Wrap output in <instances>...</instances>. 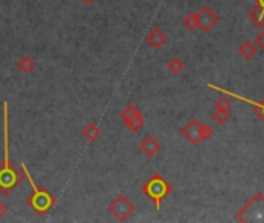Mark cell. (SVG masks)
Listing matches in <instances>:
<instances>
[{
	"label": "cell",
	"instance_id": "7c38bea8",
	"mask_svg": "<svg viewBox=\"0 0 264 223\" xmlns=\"http://www.w3.org/2000/svg\"><path fill=\"white\" fill-rule=\"evenodd\" d=\"M82 138L88 143H95L101 138V129L96 123H86L82 129Z\"/></svg>",
	"mask_w": 264,
	"mask_h": 223
},
{
	"label": "cell",
	"instance_id": "8fae6325",
	"mask_svg": "<svg viewBox=\"0 0 264 223\" xmlns=\"http://www.w3.org/2000/svg\"><path fill=\"white\" fill-rule=\"evenodd\" d=\"M167 40H168V36H167L159 27H155V28L145 36V42H147L151 48H155V50L162 48V47L167 44Z\"/></svg>",
	"mask_w": 264,
	"mask_h": 223
},
{
	"label": "cell",
	"instance_id": "d6986e66",
	"mask_svg": "<svg viewBox=\"0 0 264 223\" xmlns=\"http://www.w3.org/2000/svg\"><path fill=\"white\" fill-rule=\"evenodd\" d=\"M215 109H221V110H227L230 112L232 110V99L230 96H221L215 101Z\"/></svg>",
	"mask_w": 264,
	"mask_h": 223
},
{
	"label": "cell",
	"instance_id": "52a82bcc",
	"mask_svg": "<svg viewBox=\"0 0 264 223\" xmlns=\"http://www.w3.org/2000/svg\"><path fill=\"white\" fill-rule=\"evenodd\" d=\"M121 119L124 121V124L127 126V129L131 133H138L145 126V118H144L141 109L133 103H130L124 107V110L121 112Z\"/></svg>",
	"mask_w": 264,
	"mask_h": 223
},
{
	"label": "cell",
	"instance_id": "ac0fdd59",
	"mask_svg": "<svg viewBox=\"0 0 264 223\" xmlns=\"http://www.w3.org/2000/svg\"><path fill=\"white\" fill-rule=\"evenodd\" d=\"M229 116H230V113L227 110H221V109H215V112L212 113V119L219 126L226 124L229 121Z\"/></svg>",
	"mask_w": 264,
	"mask_h": 223
},
{
	"label": "cell",
	"instance_id": "44dd1931",
	"mask_svg": "<svg viewBox=\"0 0 264 223\" xmlns=\"http://www.w3.org/2000/svg\"><path fill=\"white\" fill-rule=\"evenodd\" d=\"M8 211H10L8 206H7L2 200H0V220H2V218L8 214Z\"/></svg>",
	"mask_w": 264,
	"mask_h": 223
},
{
	"label": "cell",
	"instance_id": "9c48e42d",
	"mask_svg": "<svg viewBox=\"0 0 264 223\" xmlns=\"http://www.w3.org/2000/svg\"><path fill=\"white\" fill-rule=\"evenodd\" d=\"M196 16H198V28L203 33L212 31L216 27V24L219 22V16L210 7H207V5L201 7L200 11L196 13Z\"/></svg>",
	"mask_w": 264,
	"mask_h": 223
},
{
	"label": "cell",
	"instance_id": "5b68a950",
	"mask_svg": "<svg viewBox=\"0 0 264 223\" xmlns=\"http://www.w3.org/2000/svg\"><path fill=\"white\" fill-rule=\"evenodd\" d=\"M246 214H252V217H249L247 221H264V194L262 192H256L236 214H235V220L241 221V218Z\"/></svg>",
	"mask_w": 264,
	"mask_h": 223
},
{
	"label": "cell",
	"instance_id": "e0dca14e",
	"mask_svg": "<svg viewBox=\"0 0 264 223\" xmlns=\"http://www.w3.org/2000/svg\"><path fill=\"white\" fill-rule=\"evenodd\" d=\"M183 27L189 31L198 30V16L196 13H187L183 19Z\"/></svg>",
	"mask_w": 264,
	"mask_h": 223
},
{
	"label": "cell",
	"instance_id": "ffe728a7",
	"mask_svg": "<svg viewBox=\"0 0 264 223\" xmlns=\"http://www.w3.org/2000/svg\"><path fill=\"white\" fill-rule=\"evenodd\" d=\"M255 44H256L258 50L264 51V28H262L256 36H255Z\"/></svg>",
	"mask_w": 264,
	"mask_h": 223
},
{
	"label": "cell",
	"instance_id": "2e32d148",
	"mask_svg": "<svg viewBox=\"0 0 264 223\" xmlns=\"http://www.w3.org/2000/svg\"><path fill=\"white\" fill-rule=\"evenodd\" d=\"M17 68L20 73L24 74H30L34 68H36V60L31 57V56H22L19 60H17Z\"/></svg>",
	"mask_w": 264,
	"mask_h": 223
},
{
	"label": "cell",
	"instance_id": "ba28073f",
	"mask_svg": "<svg viewBox=\"0 0 264 223\" xmlns=\"http://www.w3.org/2000/svg\"><path fill=\"white\" fill-rule=\"evenodd\" d=\"M207 87H209V89H212V90H215V92L224 93V95H227V96H230V98L241 99L243 103L249 104V106L255 110V115H256V116L264 123V98L258 103V101H252V99H249V98H246V96H241V95L232 93V92H229V90H226V89H223V87H219V86H215V84H212V83H209V84H207Z\"/></svg>",
	"mask_w": 264,
	"mask_h": 223
},
{
	"label": "cell",
	"instance_id": "7402d4cb",
	"mask_svg": "<svg viewBox=\"0 0 264 223\" xmlns=\"http://www.w3.org/2000/svg\"><path fill=\"white\" fill-rule=\"evenodd\" d=\"M80 2L85 4V5H93V4L96 2V0H80Z\"/></svg>",
	"mask_w": 264,
	"mask_h": 223
},
{
	"label": "cell",
	"instance_id": "277c9868",
	"mask_svg": "<svg viewBox=\"0 0 264 223\" xmlns=\"http://www.w3.org/2000/svg\"><path fill=\"white\" fill-rule=\"evenodd\" d=\"M215 130L209 124H203L196 118H192L186 126L181 127V135L192 146H198L201 141H209L213 136Z\"/></svg>",
	"mask_w": 264,
	"mask_h": 223
},
{
	"label": "cell",
	"instance_id": "7a4b0ae2",
	"mask_svg": "<svg viewBox=\"0 0 264 223\" xmlns=\"http://www.w3.org/2000/svg\"><path fill=\"white\" fill-rule=\"evenodd\" d=\"M22 171L25 174V178L30 181L31 188H33V192L25 198V203L39 215V217H45L56 205H57V197L45 186L42 185H36L34 178L31 177L30 171H28V166L27 163H22Z\"/></svg>",
	"mask_w": 264,
	"mask_h": 223
},
{
	"label": "cell",
	"instance_id": "603a6c76",
	"mask_svg": "<svg viewBox=\"0 0 264 223\" xmlns=\"http://www.w3.org/2000/svg\"><path fill=\"white\" fill-rule=\"evenodd\" d=\"M255 5H258V7H262V8H264V0H255Z\"/></svg>",
	"mask_w": 264,
	"mask_h": 223
},
{
	"label": "cell",
	"instance_id": "9a60e30c",
	"mask_svg": "<svg viewBox=\"0 0 264 223\" xmlns=\"http://www.w3.org/2000/svg\"><path fill=\"white\" fill-rule=\"evenodd\" d=\"M184 68H186V64H184V60H183L181 57H178V56L170 57V59L167 60V70H168L170 74H173V76H176V74L183 73Z\"/></svg>",
	"mask_w": 264,
	"mask_h": 223
},
{
	"label": "cell",
	"instance_id": "6da1fadb",
	"mask_svg": "<svg viewBox=\"0 0 264 223\" xmlns=\"http://www.w3.org/2000/svg\"><path fill=\"white\" fill-rule=\"evenodd\" d=\"M4 116V161L0 163V194L11 195L24 181L25 174L19 171L10 158V106L8 101L2 103Z\"/></svg>",
	"mask_w": 264,
	"mask_h": 223
},
{
	"label": "cell",
	"instance_id": "30bf717a",
	"mask_svg": "<svg viewBox=\"0 0 264 223\" xmlns=\"http://www.w3.org/2000/svg\"><path fill=\"white\" fill-rule=\"evenodd\" d=\"M139 151L147 157V158H153L159 151H161V143L153 136V135H147L142 138V141L139 143Z\"/></svg>",
	"mask_w": 264,
	"mask_h": 223
},
{
	"label": "cell",
	"instance_id": "8992f818",
	"mask_svg": "<svg viewBox=\"0 0 264 223\" xmlns=\"http://www.w3.org/2000/svg\"><path fill=\"white\" fill-rule=\"evenodd\" d=\"M107 211L118 220V221H127L136 211L135 203L124 194H119L115 197V200H112V203L108 205Z\"/></svg>",
	"mask_w": 264,
	"mask_h": 223
},
{
	"label": "cell",
	"instance_id": "4fadbf2b",
	"mask_svg": "<svg viewBox=\"0 0 264 223\" xmlns=\"http://www.w3.org/2000/svg\"><path fill=\"white\" fill-rule=\"evenodd\" d=\"M258 51H259V50H258L256 44H255V42H252L250 39H246V40L238 47V53H239V56H241L243 59H246V60L253 59V57H255V54H256Z\"/></svg>",
	"mask_w": 264,
	"mask_h": 223
},
{
	"label": "cell",
	"instance_id": "3957f363",
	"mask_svg": "<svg viewBox=\"0 0 264 223\" xmlns=\"http://www.w3.org/2000/svg\"><path fill=\"white\" fill-rule=\"evenodd\" d=\"M142 194L145 197H148L153 205H155V209L159 211L161 209V203L171 194L173 191V186L161 175V174H153L141 188Z\"/></svg>",
	"mask_w": 264,
	"mask_h": 223
},
{
	"label": "cell",
	"instance_id": "5bb4252c",
	"mask_svg": "<svg viewBox=\"0 0 264 223\" xmlns=\"http://www.w3.org/2000/svg\"><path fill=\"white\" fill-rule=\"evenodd\" d=\"M247 17H249V21H250L255 27H258L259 30L264 28V8H262V7L255 5L252 10H249Z\"/></svg>",
	"mask_w": 264,
	"mask_h": 223
}]
</instances>
